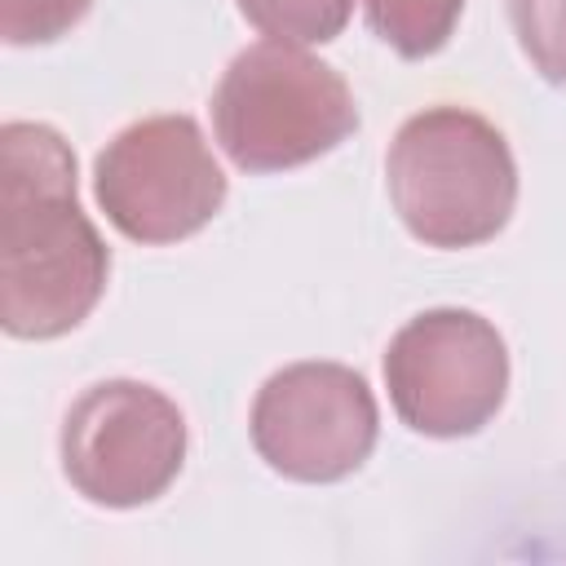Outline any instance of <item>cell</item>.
Listing matches in <instances>:
<instances>
[{"instance_id": "2", "label": "cell", "mask_w": 566, "mask_h": 566, "mask_svg": "<svg viewBox=\"0 0 566 566\" xmlns=\"http://www.w3.org/2000/svg\"><path fill=\"white\" fill-rule=\"evenodd\" d=\"M385 186L411 239L424 248H478L513 217L517 164L486 115L438 102L394 133Z\"/></svg>"}, {"instance_id": "8", "label": "cell", "mask_w": 566, "mask_h": 566, "mask_svg": "<svg viewBox=\"0 0 566 566\" xmlns=\"http://www.w3.org/2000/svg\"><path fill=\"white\" fill-rule=\"evenodd\" d=\"M363 13L380 44H389L407 62H420L447 49L460 27L464 0H363Z\"/></svg>"}, {"instance_id": "7", "label": "cell", "mask_w": 566, "mask_h": 566, "mask_svg": "<svg viewBox=\"0 0 566 566\" xmlns=\"http://www.w3.org/2000/svg\"><path fill=\"white\" fill-rule=\"evenodd\" d=\"M248 433L274 473L327 486L367 464L380 438V407L363 371L310 358L256 389Z\"/></svg>"}, {"instance_id": "3", "label": "cell", "mask_w": 566, "mask_h": 566, "mask_svg": "<svg viewBox=\"0 0 566 566\" xmlns=\"http://www.w3.org/2000/svg\"><path fill=\"white\" fill-rule=\"evenodd\" d=\"M208 111L226 159L252 177L314 164L358 128V102L345 75L283 40L234 53Z\"/></svg>"}, {"instance_id": "9", "label": "cell", "mask_w": 566, "mask_h": 566, "mask_svg": "<svg viewBox=\"0 0 566 566\" xmlns=\"http://www.w3.org/2000/svg\"><path fill=\"white\" fill-rule=\"evenodd\" d=\"M239 13L270 40L327 44L345 31L354 0H239Z\"/></svg>"}, {"instance_id": "6", "label": "cell", "mask_w": 566, "mask_h": 566, "mask_svg": "<svg viewBox=\"0 0 566 566\" xmlns=\"http://www.w3.org/2000/svg\"><path fill=\"white\" fill-rule=\"evenodd\" d=\"M93 195L124 239L181 243L221 212L226 172L190 115H150L102 146Z\"/></svg>"}, {"instance_id": "10", "label": "cell", "mask_w": 566, "mask_h": 566, "mask_svg": "<svg viewBox=\"0 0 566 566\" xmlns=\"http://www.w3.org/2000/svg\"><path fill=\"white\" fill-rule=\"evenodd\" d=\"M509 22L531 66L566 88V0H509Z\"/></svg>"}, {"instance_id": "1", "label": "cell", "mask_w": 566, "mask_h": 566, "mask_svg": "<svg viewBox=\"0 0 566 566\" xmlns=\"http://www.w3.org/2000/svg\"><path fill=\"white\" fill-rule=\"evenodd\" d=\"M111 248L75 195V155L49 124L0 128V327L13 340L75 332L102 301Z\"/></svg>"}, {"instance_id": "11", "label": "cell", "mask_w": 566, "mask_h": 566, "mask_svg": "<svg viewBox=\"0 0 566 566\" xmlns=\"http://www.w3.org/2000/svg\"><path fill=\"white\" fill-rule=\"evenodd\" d=\"M93 0H0V40L4 44H53L84 22Z\"/></svg>"}, {"instance_id": "5", "label": "cell", "mask_w": 566, "mask_h": 566, "mask_svg": "<svg viewBox=\"0 0 566 566\" xmlns=\"http://www.w3.org/2000/svg\"><path fill=\"white\" fill-rule=\"evenodd\" d=\"M62 473L102 509H142L159 500L186 464V416L146 380H97L62 420Z\"/></svg>"}, {"instance_id": "4", "label": "cell", "mask_w": 566, "mask_h": 566, "mask_svg": "<svg viewBox=\"0 0 566 566\" xmlns=\"http://www.w3.org/2000/svg\"><path fill=\"white\" fill-rule=\"evenodd\" d=\"M385 389L411 433L469 438L504 407L509 345L478 310H424L394 332L385 349Z\"/></svg>"}]
</instances>
